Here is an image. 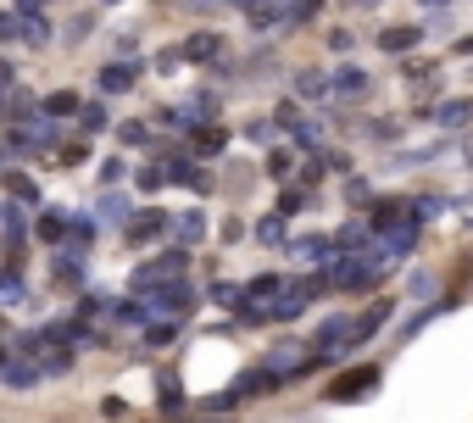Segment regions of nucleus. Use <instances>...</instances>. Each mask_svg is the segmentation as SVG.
Here are the masks:
<instances>
[{
  "label": "nucleus",
  "mask_w": 473,
  "mask_h": 423,
  "mask_svg": "<svg viewBox=\"0 0 473 423\" xmlns=\"http://www.w3.org/2000/svg\"><path fill=\"white\" fill-rule=\"evenodd\" d=\"M117 140H123V145H150V128L134 117V123H123V128H117Z\"/></svg>",
  "instance_id": "nucleus-30"
},
{
  "label": "nucleus",
  "mask_w": 473,
  "mask_h": 423,
  "mask_svg": "<svg viewBox=\"0 0 473 423\" xmlns=\"http://www.w3.org/2000/svg\"><path fill=\"white\" fill-rule=\"evenodd\" d=\"M23 40H28V45H45V40H50V28H45L40 12H28V17H23Z\"/></svg>",
  "instance_id": "nucleus-26"
},
{
  "label": "nucleus",
  "mask_w": 473,
  "mask_h": 423,
  "mask_svg": "<svg viewBox=\"0 0 473 423\" xmlns=\"http://www.w3.org/2000/svg\"><path fill=\"white\" fill-rule=\"evenodd\" d=\"M6 89H17V68H12V61H0V95H6Z\"/></svg>",
  "instance_id": "nucleus-41"
},
{
  "label": "nucleus",
  "mask_w": 473,
  "mask_h": 423,
  "mask_svg": "<svg viewBox=\"0 0 473 423\" xmlns=\"http://www.w3.org/2000/svg\"><path fill=\"white\" fill-rule=\"evenodd\" d=\"M173 340V323H150L145 329V345H168Z\"/></svg>",
  "instance_id": "nucleus-36"
},
{
  "label": "nucleus",
  "mask_w": 473,
  "mask_h": 423,
  "mask_svg": "<svg viewBox=\"0 0 473 423\" xmlns=\"http://www.w3.org/2000/svg\"><path fill=\"white\" fill-rule=\"evenodd\" d=\"M168 229H173V217L156 212V207H145V212H134L129 223H123V240H129V245H150V240H162Z\"/></svg>",
  "instance_id": "nucleus-5"
},
{
  "label": "nucleus",
  "mask_w": 473,
  "mask_h": 423,
  "mask_svg": "<svg viewBox=\"0 0 473 423\" xmlns=\"http://www.w3.org/2000/svg\"><path fill=\"white\" fill-rule=\"evenodd\" d=\"M184 61H217L223 56V34H212V28H201V34H189L184 40V51H178Z\"/></svg>",
  "instance_id": "nucleus-11"
},
{
  "label": "nucleus",
  "mask_w": 473,
  "mask_h": 423,
  "mask_svg": "<svg viewBox=\"0 0 473 423\" xmlns=\"http://www.w3.org/2000/svg\"><path fill=\"white\" fill-rule=\"evenodd\" d=\"M329 251H334V240H329V234H301V240L290 245V256H301V262H323Z\"/></svg>",
  "instance_id": "nucleus-15"
},
{
  "label": "nucleus",
  "mask_w": 473,
  "mask_h": 423,
  "mask_svg": "<svg viewBox=\"0 0 473 423\" xmlns=\"http://www.w3.org/2000/svg\"><path fill=\"white\" fill-rule=\"evenodd\" d=\"M106 6H112V0H106Z\"/></svg>",
  "instance_id": "nucleus-51"
},
{
  "label": "nucleus",
  "mask_w": 473,
  "mask_h": 423,
  "mask_svg": "<svg viewBox=\"0 0 473 423\" xmlns=\"http://www.w3.org/2000/svg\"><path fill=\"white\" fill-rule=\"evenodd\" d=\"M284 290V279L278 273H262V279H250L245 290H240V301H262V296H278Z\"/></svg>",
  "instance_id": "nucleus-20"
},
{
  "label": "nucleus",
  "mask_w": 473,
  "mask_h": 423,
  "mask_svg": "<svg viewBox=\"0 0 473 423\" xmlns=\"http://www.w3.org/2000/svg\"><path fill=\"white\" fill-rule=\"evenodd\" d=\"M278 384H284V379H278V373H268V368L257 363L250 373H240V379L223 390V396H212V401H206V412H234L240 401H262V396H273Z\"/></svg>",
  "instance_id": "nucleus-2"
},
{
  "label": "nucleus",
  "mask_w": 473,
  "mask_h": 423,
  "mask_svg": "<svg viewBox=\"0 0 473 423\" xmlns=\"http://www.w3.org/2000/svg\"><path fill=\"white\" fill-rule=\"evenodd\" d=\"M245 140H250V145H268V140H273V123H268V117H250V123H245Z\"/></svg>",
  "instance_id": "nucleus-31"
},
{
  "label": "nucleus",
  "mask_w": 473,
  "mask_h": 423,
  "mask_svg": "<svg viewBox=\"0 0 473 423\" xmlns=\"http://www.w3.org/2000/svg\"><path fill=\"white\" fill-rule=\"evenodd\" d=\"M134 184H140L145 195H156V189L168 184V168H162V161H150V168H140V173H134Z\"/></svg>",
  "instance_id": "nucleus-24"
},
{
  "label": "nucleus",
  "mask_w": 473,
  "mask_h": 423,
  "mask_svg": "<svg viewBox=\"0 0 473 423\" xmlns=\"http://www.w3.org/2000/svg\"><path fill=\"white\" fill-rule=\"evenodd\" d=\"M351 6H373V0H351Z\"/></svg>",
  "instance_id": "nucleus-48"
},
{
  "label": "nucleus",
  "mask_w": 473,
  "mask_h": 423,
  "mask_svg": "<svg viewBox=\"0 0 473 423\" xmlns=\"http://www.w3.org/2000/svg\"><path fill=\"white\" fill-rule=\"evenodd\" d=\"M329 51L345 56V51H351V34H345V28H334V34H329Z\"/></svg>",
  "instance_id": "nucleus-39"
},
{
  "label": "nucleus",
  "mask_w": 473,
  "mask_h": 423,
  "mask_svg": "<svg viewBox=\"0 0 473 423\" xmlns=\"http://www.w3.org/2000/svg\"><path fill=\"white\" fill-rule=\"evenodd\" d=\"M134 78H140V68H134V61H106V68H101V95H129L134 89Z\"/></svg>",
  "instance_id": "nucleus-8"
},
{
  "label": "nucleus",
  "mask_w": 473,
  "mask_h": 423,
  "mask_svg": "<svg viewBox=\"0 0 473 423\" xmlns=\"http://www.w3.org/2000/svg\"><path fill=\"white\" fill-rule=\"evenodd\" d=\"M413 296H434V279L429 273H413Z\"/></svg>",
  "instance_id": "nucleus-43"
},
{
  "label": "nucleus",
  "mask_w": 473,
  "mask_h": 423,
  "mask_svg": "<svg viewBox=\"0 0 473 423\" xmlns=\"http://www.w3.org/2000/svg\"><path fill=\"white\" fill-rule=\"evenodd\" d=\"M68 229H73V217H68V212H56V207L34 223V234H40V240H68Z\"/></svg>",
  "instance_id": "nucleus-16"
},
{
  "label": "nucleus",
  "mask_w": 473,
  "mask_h": 423,
  "mask_svg": "<svg viewBox=\"0 0 473 423\" xmlns=\"http://www.w3.org/2000/svg\"><path fill=\"white\" fill-rule=\"evenodd\" d=\"M217 423H223V418H217Z\"/></svg>",
  "instance_id": "nucleus-52"
},
{
  "label": "nucleus",
  "mask_w": 473,
  "mask_h": 423,
  "mask_svg": "<svg viewBox=\"0 0 473 423\" xmlns=\"http://www.w3.org/2000/svg\"><path fill=\"white\" fill-rule=\"evenodd\" d=\"M162 168H168V184H189V189H196V195H206V189H212V173H201L196 161H184V156L162 161Z\"/></svg>",
  "instance_id": "nucleus-10"
},
{
  "label": "nucleus",
  "mask_w": 473,
  "mask_h": 423,
  "mask_svg": "<svg viewBox=\"0 0 473 423\" xmlns=\"http://www.w3.org/2000/svg\"><path fill=\"white\" fill-rule=\"evenodd\" d=\"M40 379H45V368H34L28 356H23V363H6V368H0V384H6V390H34Z\"/></svg>",
  "instance_id": "nucleus-13"
},
{
  "label": "nucleus",
  "mask_w": 473,
  "mask_h": 423,
  "mask_svg": "<svg viewBox=\"0 0 473 423\" xmlns=\"http://www.w3.org/2000/svg\"><path fill=\"white\" fill-rule=\"evenodd\" d=\"M196 6H206V0H196Z\"/></svg>",
  "instance_id": "nucleus-50"
},
{
  "label": "nucleus",
  "mask_w": 473,
  "mask_h": 423,
  "mask_svg": "<svg viewBox=\"0 0 473 423\" xmlns=\"http://www.w3.org/2000/svg\"><path fill=\"white\" fill-rule=\"evenodd\" d=\"M296 95H306V101H323V95H329V78H323L318 68H301V73H296Z\"/></svg>",
  "instance_id": "nucleus-18"
},
{
  "label": "nucleus",
  "mask_w": 473,
  "mask_h": 423,
  "mask_svg": "<svg viewBox=\"0 0 473 423\" xmlns=\"http://www.w3.org/2000/svg\"><path fill=\"white\" fill-rule=\"evenodd\" d=\"M473 117V101H446V106H434V123H446V128H457V123H468Z\"/></svg>",
  "instance_id": "nucleus-23"
},
{
  "label": "nucleus",
  "mask_w": 473,
  "mask_h": 423,
  "mask_svg": "<svg viewBox=\"0 0 473 423\" xmlns=\"http://www.w3.org/2000/svg\"><path fill=\"white\" fill-rule=\"evenodd\" d=\"M156 407H162V412H178L184 407V390H178V379L168 373L162 384H156Z\"/></svg>",
  "instance_id": "nucleus-22"
},
{
  "label": "nucleus",
  "mask_w": 473,
  "mask_h": 423,
  "mask_svg": "<svg viewBox=\"0 0 473 423\" xmlns=\"http://www.w3.org/2000/svg\"><path fill=\"white\" fill-rule=\"evenodd\" d=\"M262 368L278 373V379H290V373H306V368H312V356H306L296 340H284V345H273V351L262 356Z\"/></svg>",
  "instance_id": "nucleus-7"
},
{
  "label": "nucleus",
  "mask_w": 473,
  "mask_h": 423,
  "mask_svg": "<svg viewBox=\"0 0 473 423\" xmlns=\"http://www.w3.org/2000/svg\"><path fill=\"white\" fill-rule=\"evenodd\" d=\"M440 212H446V201H440V195H418V201H413V217H418V223H434Z\"/></svg>",
  "instance_id": "nucleus-25"
},
{
  "label": "nucleus",
  "mask_w": 473,
  "mask_h": 423,
  "mask_svg": "<svg viewBox=\"0 0 473 423\" xmlns=\"http://www.w3.org/2000/svg\"><path fill=\"white\" fill-rule=\"evenodd\" d=\"M457 56H473V40H457Z\"/></svg>",
  "instance_id": "nucleus-46"
},
{
  "label": "nucleus",
  "mask_w": 473,
  "mask_h": 423,
  "mask_svg": "<svg viewBox=\"0 0 473 423\" xmlns=\"http://www.w3.org/2000/svg\"><path fill=\"white\" fill-rule=\"evenodd\" d=\"M6 195H12V201H28V207H34V201H40V184L28 179V173H6Z\"/></svg>",
  "instance_id": "nucleus-21"
},
{
  "label": "nucleus",
  "mask_w": 473,
  "mask_h": 423,
  "mask_svg": "<svg viewBox=\"0 0 473 423\" xmlns=\"http://www.w3.org/2000/svg\"><path fill=\"white\" fill-rule=\"evenodd\" d=\"M223 145H229V128H217V123L196 128V151H201V156H217V151H223Z\"/></svg>",
  "instance_id": "nucleus-19"
},
{
  "label": "nucleus",
  "mask_w": 473,
  "mask_h": 423,
  "mask_svg": "<svg viewBox=\"0 0 473 423\" xmlns=\"http://www.w3.org/2000/svg\"><path fill=\"white\" fill-rule=\"evenodd\" d=\"M78 117H84V123H78L84 134H101V128H106V112H101V106H78Z\"/></svg>",
  "instance_id": "nucleus-32"
},
{
  "label": "nucleus",
  "mask_w": 473,
  "mask_h": 423,
  "mask_svg": "<svg viewBox=\"0 0 473 423\" xmlns=\"http://www.w3.org/2000/svg\"><path fill=\"white\" fill-rule=\"evenodd\" d=\"M212 307H240V290L234 284H212Z\"/></svg>",
  "instance_id": "nucleus-35"
},
{
  "label": "nucleus",
  "mask_w": 473,
  "mask_h": 423,
  "mask_svg": "<svg viewBox=\"0 0 473 423\" xmlns=\"http://www.w3.org/2000/svg\"><path fill=\"white\" fill-rule=\"evenodd\" d=\"M189 268V251H162V256H156V262H140L134 268V290H156V284H173L178 273Z\"/></svg>",
  "instance_id": "nucleus-3"
},
{
  "label": "nucleus",
  "mask_w": 473,
  "mask_h": 423,
  "mask_svg": "<svg viewBox=\"0 0 473 423\" xmlns=\"http://www.w3.org/2000/svg\"><path fill=\"white\" fill-rule=\"evenodd\" d=\"M17 12L28 17V12H40V0H17Z\"/></svg>",
  "instance_id": "nucleus-45"
},
{
  "label": "nucleus",
  "mask_w": 473,
  "mask_h": 423,
  "mask_svg": "<svg viewBox=\"0 0 473 423\" xmlns=\"http://www.w3.org/2000/svg\"><path fill=\"white\" fill-rule=\"evenodd\" d=\"M329 95H334V101H368V95H373V73H362V68L345 61V68L329 78Z\"/></svg>",
  "instance_id": "nucleus-6"
},
{
  "label": "nucleus",
  "mask_w": 473,
  "mask_h": 423,
  "mask_svg": "<svg viewBox=\"0 0 473 423\" xmlns=\"http://www.w3.org/2000/svg\"><path fill=\"white\" fill-rule=\"evenodd\" d=\"M178 234L184 240H201L206 234V212H178Z\"/></svg>",
  "instance_id": "nucleus-27"
},
{
  "label": "nucleus",
  "mask_w": 473,
  "mask_h": 423,
  "mask_svg": "<svg viewBox=\"0 0 473 423\" xmlns=\"http://www.w3.org/2000/svg\"><path fill=\"white\" fill-rule=\"evenodd\" d=\"M378 384H385V368H378V363H357V368H345V373H334V379H329L323 401H334V407H357V401H368V396H373Z\"/></svg>",
  "instance_id": "nucleus-1"
},
{
  "label": "nucleus",
  "mask_w": 473,
  "mask_h": 423,
  "mask_svg": "<svg viewBox=\"0 0 473 423\" xmlns=\"http://www.w3.org/2000/svg\"><path fill=\"white\" fill-rule=\"evenodd\" d=\"M129 217H134L129 195H123V189H106V195H101V223H112V229H117V223H129Z\"/></svg>",
  "instance_id": "nucleus-14"
},
{
  "label": "nucleus",
  "mask_w": 473,
  "mask_h": 423,
  "mask_svg": "<svg viewBox=\"0 0 473 423\" xmlns=\"http://www.w3.org/2000/svg\"><path fill=\"white\" fill-rule=\"evenodd\" d=\"M84 156H89V145H84V140H78V145H68V151H61V161H68V168H78Z\"/></svg>",
  "instance_id": "nucleus-40"
},
{
  "label": "nucleus",
  "mask_w": 473,
  "mask_h": 423,
  "mask_svg": "<svg viewBox=\"0 0 473 423\" xmlns=\"http://www.w3.org/2000/svg\"><path fill=\"white\" fill-rule=\"evenodd\" d=\"M117 61H134V34H117Z\"/></svg>",
  "instance_id": "nucleus-42"
},
{
  "label": "nucleus",
  "mask_w": 473,
  "mask_h": 423,
  "mask_svg": "<svg viewBox=\"0 0 473 423\" xmlns=\"http://www.w3.org/2000/svg\"><path fill=\"white\" fill-rule=\"evenodd\" d=\"M123 179H129V161H123V156H106V161H101V184L112 189V184H123Z\"/></svg>",
  "instance_id": "nucleus-28"
},
{
  "label": "nucleus",
  "mask_w": 473,
  "mask_h": 423,
  "mask_svg": "<svg viewBox=\"0 0 473 423\" xmlns=\"http://www.w3.org/2000/svg\"><path fill=\"white\" fill-rule=\"evenodd\" d=\"M89 28H95V17H73V28H68V40L78 45V40H89Z\"/></svg>",
  "instance_id": "nucleus-38"
},
{
  "label": "nucleus",
  "mask_w": 473,
  "mask_h": 423,
  "mask_svg": "<svg viewBox=\"0 0 473 423\" xmlns=\"http://www.w3.org/2000/svg\"><path fill=\"white\" fill-rule=\"evenodd\" d=\"M306 207V189H284V201H278V217H296Z\"/></svg>",
  "instance_id": "nucleus-33"
},
{
  "label": "nucleus",
  "mask_w": 473,
  "mask_h": 423,
  "mask_svg": "<svg viewBox=\"0 0 473 423\" xmlns=\"http://www.w3.org/2000/svg\"><path fill=\"white\" fill-rule=\"evenodd\" d=\"M229 6H245V12H250V6H257V0H229Z\"/></svg>",
  "instance_id": "nucleus-47"
},
{
  "label": "nucleus",
  "mask_w": 473,
  "mask_h": 423,
  "mask_svg": "<svg viewBox=\"0 0 473 423\" xmlns=\"http://www.w3.org/2000/svg\"><path fill=\"white\" fill-rule=\"evenodd\" d=\"M418 40H423V28H413V23H396V28H385V34H378V51H385V56H406Z\"/></svg>",
  "instance_id": "nucleus-12"
},
{
  "label": "nucleus",
  "mask_w": 473,
  "mask_h": 423,
  "mask_svg": "<svg viewBox=\"0 0 473 423\" xmlns=\"http://www.w3.org/2000/svg\"><path fill=\"white\" fill-rule=\"evenodd\" d=\"M418 6H423V12H440V6H451V0H418Z\"/></svg>",
  "instance_id": "nucleus-44"
},
{
  "label": "nucleus",
  "mask_w": 473,
  "mask_h": 423,
  "mask_svg": "<svg viewBox=\"0 0 473 423\" xmlns=\"http://www.w3.org/2000/svg\"><path fill=\"white\" fill-rule=\"evenodd\" d=\"M268 173H273V179H290V156L273 151V156H268Z\"/></svg>",
  "instance_id": "nucleus-37"
},
{
  "label": "nucleus",
  "mask_w": 473,
  "mask_h": 423,
  "mask_svg": "<svg viewBox=\"0 0 473 423\" xmlns=\"http://www.w3.org/2000/svg\"><path fill=\"white\" fill-rule=\"evenodd\" d=\"M257 240H262V245H278V240H284V217H278V212L257 223Z\"/></svg>",
  "instance_id": "nucleus-29"
},
{
  "label": "nucleus",
  "mask_w": 473,
  "mask_h": 423,
  "mask_svg": "<svg viewBox=\"0 0 473 423\" xmlns=\"http://www.w3.org/2000/svg\"><path fill=\"white\" fill-rule=\"evenodd\" d=\"M368 134H373V140H390V145H396V140H401V123H396V117H385V123H373Z\"/></svg>",
  "instance_id": "nucleus-34"
},
{
  "label": "nucleus",
  "mask_w": 473,
  "mask_h": 423,
  "mask_svg": "<svg viewBox=\"0 0 473 423\" xmlns=\"http://www.w3.org/2000/svg\"><path fill=\"white\" fill-rule=\"evenodd\" d=\"M401 223H418L413 217V201H373V234L401 229Z\"/></svg>",
  "instance_id": "nucleus-9"
},
{
  "label": "nucleus",
  "mask_w": 473,
  "mask_h": 423,
  "mask_svg": "<svg viewBox=\"0 0 473 423\" xmlns=\"http://www.w3.org/2000/svg\"><path fill=\"white\" fill-rule=\"evenodd\" d=\"M189 307H196V290H189L184 279H173V284H156V290H150V307H145V312H150V317H184Z\"/></svg>",
  "instance_id": "nucleus-4"
},
{
  "label": "nucleus",
  "mask_w": 473,
  "mask_h": 423,
  "mask_svg": "<svg viewBox=\"0 0 473 423\" xmlns=\"http://www.w3.org/2000/svg\"><path fill=\"white\" fill-rule=\"evenodd\" d=\"M468 161H473V140H468Z\"/></svg>",
  "instance_id": "nucleus-49"
},
{
  "label": "nucleus",
  "mask_w": 473,
  "mask_h": 423,
  "mask_svg": "<svg viewBox=\"0 0 473 423\" xmlns=\"http://www.w3.org/2000/svg\"><path fill=\"white\" fill-rule=\"evenodd\" d=\"M78 106H84V101H78L73 89H56V95H45V101H40V112H45V117H73Z\"/></svg>",
  "instance_id": "nucleus-17"
}]
</instances>
